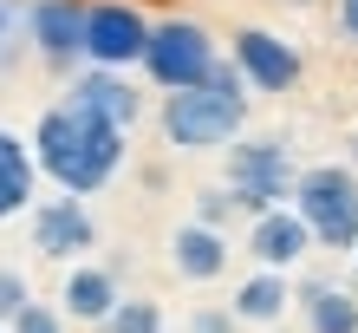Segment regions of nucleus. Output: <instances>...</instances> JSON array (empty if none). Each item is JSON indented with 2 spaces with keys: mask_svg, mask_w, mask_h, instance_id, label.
I'll use <instances>...</instances> for the list:
<instances>
[{
  "mask_svg": "<svg viewBox=\"0 0 358 333\" xmlns=\"http://www.w3.org/2000/svg\"><path fill=\"white\" fill-rule=\"evenodd\" d=\"M33 157H39V177L52 190L98 196L124 170V131L111 118H98L92 105H78V98H59L33 124Z\"/></svg>",
  "mask_w": 358,
  "mask_h": 333,
  "instance_id": "1",
  "label": "nucleus"
},
{
  "mask_svg": "<svg viewBox=\"0 0 358 333\" xmlns=\"http://www.w3.org/2000/svg\"><path fill=\"white\" fill-rule=\"evenodd\" d=\"M241 124H248V79L235 59H222L189 92H163V137L176 151H228Z\"/></svg>",
  "mask_w": 358,
  "mask_h": 333,
  "instance_id": "2",
  "label": "nucleus"
},
{
  "mask_svg": "<svg viewBox=\"0 0 358 333\" xmlns=\"http://www.w3.org/2000/svg\"><path fill=\"white\" fill-rule=\"evenodd\" d=\"M293 210L306 216L320 248L352 255L358 248V170H345V163H306L300 183H293Z\"/></svg>",
  "mask_w": 358,
  "mask_h": 333,
  "instance_id": "3",
  "label": "nucleus"
},
{
  "mask_svg": "<svg viewBox=\"0 0 358 333\" xmlns=\"http://www.w3.org/2000/svg\"><path fill=\"white\" fill-rule=\"evenodd\" d=\"M215 66H222V46H215V33H208L202 20L170 13V20H157V27H150L143 79H150L157 92H189V86H202Z\"/></svg>",
  "mask_w": 358,
  "mask_h": 333,
  "instance_id": "4",
  "label": "nucleus"
},
{
  "mask_svg": "<svg viewBox=\"0 0 358 333\" xmlns=\"http://www.w3.org/2000/svg\"><path fill=\"white\" fill-rule=\"evenodd\" d=\"M293 183H300V163L280 137H235L228 144V190H235L241 216H267L293 203Z\"/></svg>",
  "mask_w": 358,
  "mask_h": 333,
  "instance_id": "5",
  "label": "nucleus"
},
{
  "mask_svg": "<svg viewBox=\"0 0 358 333\" xmlns=\"http://www.w3.org/2000/svg\"><path fill=\"white\" fill-rule=\"evenodd\" d=\"M150 27L157 20L137 0H85V66H111V72L143 66Z\"/></svg>",
  "mask_w": 358,
  "mask_h": 333,
  "instance_id": "6",
  "label": "nucleus"
},
{
  "mask_svg": "<svg viewBox=\"0 0 358 333\" xmlns=\"http://www.w3.org/2000/svg\"><path fill=\"white\" fill-rule=\"evenodd\" d=\"M27 236H33V248L46 261H85L92 248H98V222H92V210H85V196H39L33 210H27Z\"/></svg>",
  "mask_w": 358,
  "mask_h": 333,
  "instance_id": "7",
  "label": "nucleus"
},
{
  "mask_svg": "<svg viewBox=\"0 0 358 333\" xmlns=\"http://www.w3.org/2000/svg\"><path fill=\"white\" fill-rule=\"evenodd\" d=\"M228 59L241 66L248 92H293V86H300V72H306L300 46L280 39V33H267V27H241L235 39H228Z\"/></svg>",
  "mask_w": 358,
  "mask_h": 333,
  "instance_id": "8",
  "label": "nucleus"
},
{
  "mask_svg": "<svg viewBox=\"0 0 358 333\" xmlns=\"http://www.w3.org/2000/svg\"><path fill=\"white\" fill-rule=\"evenodd\" d=\"M27 39L52 72L85 66V0H27Z\"/></svg>",
  "mask_w": 358,
  "mask_h": 333,
  "instance_id": "9",
  "label": "nucleus"
},
{
  "mask_svg": "<svg viewBox=\"0 0 358 333\" xmlns=\"http://www.w3.org/2000/svg\"><path fill=\"white\" fill-rule=\"evenodd\" d=\"M313 248L320 242H313V229H306V216L293 210V203H280V210H267V216H248V255H255V268L293 275Z\"/></svg>",
  "mask_w": 358,
  "mask_h": 333,
  "instance_id": "10",
  "label": "nucleus"
},
{
  "mask_svg": "<svg viewBox=\"0 0 358 333\" xmlns=\"http://www.w3.org/2000/svg\"><path fill=\"white\" fill-rule=\"evenodd\" d=\"M117 301H124V287H117V275H111L104 261H72L66 281H59V307H66V320L104 327Z\"/></svg>",
  "mask_w": 358,
  "mask_h": 333,
  "instance_id": "11",
  "label": "nucleus"
},
{
  "mask_svg": "<svg viewBox=\"0 0 358 333\" xmlns=\"http://www.w3.org/2000/svg\"><path fill=\"white\" fill-rule=\"evenodd\" d=\"M66 98L92 105L98 118H111L117 131H131V124L143 118V92H137V86H131L124 72H111V66H85V72L72 79V92H66Z\"/></svg>",
  "mask_w": 358,
  "mask_h": 333,
  "instance_id": "12",
  "label": "nucleus"
},
{
  "mask_svg": "<svg viewBox=\"0 0 358 333\" xmlns=\"http://www.w3.org/2000/svg\"><path fill=\"white\" fill-rule=\"evenodd\" d=\"M228 229H208V222H182L170 236V268L182 281H222L228 275Z\"/></svg>",
  "mask_w": 358,
  "mask_h": 333,
  "instance_id": "13",
  "label": "nucleus"
},
{
  "mask_svg": "<svg viewBox=\"0 0 358 333\" xmlns=\"http://www.w3.org/2000/svg\"><path fill=\"white\" fill-rule=\"evenodd\" d=\"M39 196V157H33V137H20L0 124V222L27 216Z\"/></svg>",
  "mask_w": 358,
  "mask_h": 333,
  "instance_id": "14",
  "label": "nucleus"
},
{
  "mask_svg": "<svg viewBox=\"0 0 358 333\" xmlns=\"http://www.w3.org/2000/svg\"><path fill=\"white\" fill-rule=\"evenodd\" d=\"M235 320L241 327H280L287 320V307H293V281L280 275V268H255L241 287H235Z\"/></svg>",
  "mask_w": 358,
  "mask_h": 333,
  "instance_id": "15",
  "label": "nucleus"
},
{
  "mask_svg": "<svg viewBox=\"0 0 358 333\" xmlns=\"http://www.w3.org/2000/svg\"><path fill=\"white\" fill-rule=\"evenodd\" d=\"M293 307H300L306 333H358V294L339 281H306L293 294Z\"/></svg>",
  "mask_w": 358,
  "mask_h": 333,
  "instance_id": "16",
  "label": "nucleus"
},
{
  "mask_svg": "<svg viewBox=\"0 0 358 333\" xmlns=\"http://www.w3.org/2000/svg\"><path fill=\"white\" fill-rule=\"evenodd\" d=\"M98 333H163V307H157L150 294H124Z\"/></svg>",
  "mask_w": 358,
  "mask_h": 333,
  "instance_id": "17",
  "label": "nucleus"
},
{
  "mask_svg": "<svg viewBox=\"0 0 358 333\" xmlns=\"http://www.w3.org/2000/svg\"><path fill=\"white\" fill-rule=\"evenodd\" d=\"M241 203H235V190L228 183H208V190H196V222H208V229H228V216H235Z\"/></svg>",
  "mask_w": 358,
  "mask_h": 333,
  "instance_id": "18",
  "label": "nucleus"
},
{
  "mask_svg": "<svg viewBox=\"0 0 358 333\" xmlns=\"http://www.w3.org/2000/svg\"><path fill=\"white\" fill-rule=\"evenodd\" d=\"M27 301H33V281L20 275V268H7V261H0V327H13Z\"/></svg>",
  "mask_w": 358,
  "mask_h": 333,
  "instance_id": "19",
  "label": "nucleus"
},
{
  "mask_svg": "<svg viewBox=\"0 0 358 333\" xmlns=\"http://www.w3.org/2000/svg\"><path fill=\"white\" fill-rule=\"evenodd\" d=\"M13 333H66V307H46V301H27L20 307Z\"/></svg>",
  "mask_w": 358,
  "mask_h": 333,
  "instance_id": "20",
  "label": "nucleus"
},
{
  "mask_svg": "<svg viewBox=\"0 0 358 333\" xmlns=\"http://www.w3.org/2000/svg\"><path fill=\"white\" fill-rule=\"evenodd\" d=\"M241 320H235V307H196L189 314V333H235Z\"/></svg>",
  "mask_w": 358,
  "mask_h": 333,
  "instance_id": "21",
  "label": "nucleus"
},
{
  "mask_svg": "<svg viewBox=\"0 0 358 333\" xmlns=\"http://www.w3.org/2000/svg\"><path fill=\"white\" fill-rule=\"evenodd\" d=\"M20 27H27V7H20V0H0V46H7Z\"/></svg>",
  "mask_w": 358,
  "mask_h": 333,
  "instance_id": "22",
  "label": "nucleus"
},
{
  "mask_svg": "<svg viewBox=\"0 0 358 333\" xmlns=\"http://www.w3.org/2000/svg\"><path fill=\"white\" fill-rule=\"evenodd\" d=\"M339 33L358 46V0H339Z\"/></svg>",
  "mask_w": 358,
  "mask_h": 333,
  "instance_id": "23",
  "label": "nucleus"
},
{
  "mask_svg": "<svg viewBox=\"0 0 358 333\" xmlns=\"http://www.w3.org/2000/svg\"><path fill=\"white\" fill-rule=\"evenodd\" d=\"M352 170H358V137H352Z\"/></svg>",
  "mask_w": 358,
  "mask_h": 333,
  "instance_id": "24",
  "label": "nucleus"
},
{
  "mask_svg": "<svg viewBox=\"0 0 358 333\" xmlns=\"http://www.w3.org/2000/svg\"><path fill=\"white\" fill-rule=\"evenodd\" d=\"M352 268H358V248H352Z\"/></svg>",
  "mask_w": 358,
  "mask_h": 333,
  "instance_id": "25",
  "label": "nucleus"
},
{
  "mask_svg": "<svg viewBox=\"0 0 358 333\" xmlns=\"http://www.w3.org/2000/svg\"><path fill=\"white\" fill-rule=\"evenodd\" d=\"M0 333H13V327H0Z\"/></svg>",
  "mask_w": 358,
  "mask_h": 333,
  "instance_id": "26",
  "label": "nucleus"
}]
</instances>
